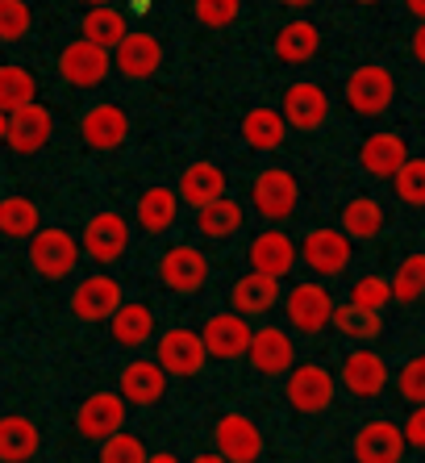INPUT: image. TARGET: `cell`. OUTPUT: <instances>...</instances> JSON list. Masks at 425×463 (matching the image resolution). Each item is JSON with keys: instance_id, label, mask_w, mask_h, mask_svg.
I'll return each mask as SVG.
<instances>
[{"instance_id": "cell-33", "label": "cell", "mask_w": 425, "mask_h": 463, "mask_svg": "<svg viewBox=\"0 0 425 463\" xmlns=\"http://www.w3.org/2000/svg\"><path fill=\"white\" fill-rule=\"evenodd\" d=\"M42 230V213L33 205L30 196H0V238H33Z\"/></svg>"}, {"instance_id": "cell-18", "label": "cell", "mask_w": 425, "mask_h": 463, "mask_svg": "<svg viewBox=\"0 0 425 463\" xmlns=\"http://www.w3.org/2000/svg\"><path fill=\"white\" fill-rule=\"evenodd\" d=\"M196 335H201L204 355H212V359H242L246 343H250V322L238 317V313H212Z\"/></svg>"}, {"instance_id": "cell-13", "label": "cell", "mask_w": 425, "mask_h": 463, "mask_svg": "<svg viewBox=\"0 0 425 463\" xmlns=\"http://www.w3.org/2000/svg\"><path fill=\"white\" fill-rule=\"evenodd\" d=\"M284 126L292 129H321L330 121V92L321 84H308V80H297V84L284 88V109H279Z\"/></svg>"}, {"instance_id": "cell-12", "label": "cell", "mask_w": 425, "mask_h": 463, "mask_svg": "<svg viewBox=\"0 0 425 463\" xmlns=\"http://www.w3.org/2000/svg\"><path fill=\"white\" fill-rule=\"evenodd\" d=\"M75 430L84 434L88 442L113 439L118 430H126V401H121L118 392H109V388L84 397V405L75 410Z\"/></svg>"}, {"instance_id": "cell-44", "label": "cell", "mask_w": 425, "mask_h": 463, "mask_svg": "<svg viewBox=\"0 0 425 463\" xmlns=\"http://www.w3.org/2000/svg\"><path fill=\"white\" fill-rule=\"evenodd\" d=\"M192 13H196V22L209 25V30H225V25L238 22L242 5H234V0H230V5H209V0H201V5H196Z\"/></svg>"}, {"instance_id": "cell-35", "label": "cell", "mask_w": 425, "mask_h": 463, "mask_svg": "<svg viewBox=\"0 0 425 463\" xmlns=\"http://www.w3.org/2000/svg\"><path fill=\"white\" fill-rule=\"evenodd\" d=\"M242 226H246V213H242V205H238L234 196H222V201H212L209 209L196 213V230H201L204 238H212V242L234 238Z\"/></svg>"}, {"instance_id": "cell-25", "label": "cell", "mask_w": 425, "mask_h": 463, "mask_svg": "<svg viewBox=\"0 0 425 463\" xmlns=\"http://www.w3.org/2000/svg\"><path fill=\"white\" fill-rule=\"evenodd\" d=\"M225 184H230V180H225V172L217 167V163H209V159L188 163V167H184V175H180V201L201 213V209H209L212 201H222Z\"/></svg>"}, {"instance_id": "cell-14", "label": "cell", "mask_w": 425, "mask_h": 463, "mask_svg": "<svg viewBox=\"0 0 425 463\" xmlns=\"http://www.w3.org/2000/svg\"><path fill=\"white\" fill-rule=\"evenodd\" d=\"M84 255H92L96 263H118L121 255L129 250V222L113 209L105 213H92L84 226V242H80Z\"/></svg>"}, {"instance_id": "cell-17", "label": "cell", "mask_w": 425, "mask_h": 463, "mask_svg": "<svg viewBox=\"0 0 425 463\" xmlns=\"http://www.w3.org/2000/svg\"><path fill=\"white\" fill-rule=\"evenodd\" d=\"M51 134H54V113L33 100V105L9 113L5 142H9V151H17V155H38L46 142H51Z\"/></svg>"}, {"instance_id": "cell-2", "label": "cell", "mask_w": 425, "mask_h": 463, "mask_svg": "<svg viewBox=\"0 0 425 463\" xmlns=\"http://www.w3.org/2000/svg\"><path fill=\"white\" fill-rule=\"evenodd\" d=\"M284 397L297 413H326L338 397V380L321 364H292L284 376Z\"/></svg>"}, {"instance_id": "cell-48", "label": "cell", "mask_w": 425, "mask_h": 463, "mask_svg": "<svg viewBox=\"0 0 425 463\" xmlns=\"http://www.w3.org/2000/svg\"><path fill=\"white\" fill-rule=\"evenodd\" d=\"M413 54H417V59H421V54H425V38H421V30L413 33Z\"/></svg>"}, {"instance_id": "cell-39", "label": "cell", "mask_w": 425, "mask_h": 463, "mask_svg": "<svg viewBox=\"0 0 425 463\" xmlns=\"http://www.w3.org/2000/svg\"><path fill=\"white\" fill-rule=\"evenodd\" d=\"M146 442L138 439V434L129 430H118L113 439L100 442V455H96V463H146Z\"/></svg>"}, {"instance_id": "cell-45", "label": "cell", "mask_w": 425, "mask_h": 463, "mask_svg": "<svg viewBox=\"0 0 425 463\" xmlns=\"http://www.w3.org/2000/svg\"><path fill=\"white\" fill-rule=\"evenodd\" d=\"M401 439L409 442L413 451H421V447H425V413H421V405L413 410V418H409V426L401 430Z\"/></svg>"}, {"instance_id": "cell-21", "label": "cell", "mask_w": 425, "mask_h": 463, "mask_svg": "<svg viewBox=\"0 0 425 463\" xmlns=\"http://www.w3.org/2000/svg\"><path fill=\"white\" fill-rule=\"evenodd\" d=\"M113 67H118L126 80H150L163 67V43L155 33L129 30L121 38V46L113 51Z\"/></svg>"}, {"instance_id": "cell-19", "label": "cell", "mask_w": 425, "mask_h": 463, "mask_svg": "<svg viewBox=\"0 0 425 463\" xmlns=\"http://www.w3.org/2000/svg\"><path fill=\"white\" fill-rule=\"evenodd\" d=\"M404 439L401 426L388 418H367L354 434V463H401Z\"/></svg>"}, {"instance_id": "cell-20", "label": "cell", "mask_w": 425, "mask_h": 463, "mask_svg": "<svg viewBox=\"0 0 425 463\" xmlns=\"http://www.w3.org/2000/svg\"><path fill=\"white\" fill-rule=\"evenodd\" d=\"M80 134L92 151H118L121 142L129 138V118L126 109L113 105V100H100L80 118Z\"/></svg>"}, {"instance_id": "cell-7", "label": "cell", "mask_w": 425, "mask_h": 463, "mask_svg": "<svg viewBox=\"0 0 425 463\" xmlns=\"http://www.w3.org/2000/svg\"><path fill=\"white\" fill-rule=\"evenodd\" d=\"M284 313H288V326L300 330V335H321L330 326V313H334V297L326 284H292L284 297Z\"/></svg>"}, {"instance_id": "cell-3", "label": "cell", "mask_w": 425, "mask_h": 463, "mask_svg": "<svg viewBox=\"0 0 425 463\" xmlns=\"http://www.w3.org/2000/svg\"><path fill=\"white\" fill-rule=\"evenodd\" d=\"M80 242H75L71 230L59 226H42L38 234L30 238V268L42 276V280H67L80 263Z\"/></svg>"}, {"instance_id": "cell-8", "label": "cell", "mask_w": 425, "mask_h": 463, "mask_svg": "<svg viewBox=\"0 0 425 463\" xmlns=\"http://www.w3.org/2000/svg\"><path fill=\"white\" fill-rule=\"evenodd\" d=\"M212 442H217V455H222L225 463H259L263 459V430H259V421L246 418V413H225V418H217Z\"/></svg>"}, {"instance_id": "cell-34", "label": "cell", "mask_w": 425, "mask_h": 463, "mask_svg": "<svg viewBox=\"0 0 425 463\" xmlns=\"http://www.w3.org/2000/svg\"><path fill=\"white\" fill-rule=\"evenodd\" d=\"M321 46V30L313 22H305V17H297V22H288L284 30L276 33V54L284 59V63H308L313 54H317Z\"/></svg>"}, {"instance_id": "cell-32", "label": "cell", "mask_w": 425, "mask_h": 463, "mask_svg": "<svg viewBox=\"0 0 425 463\" xmlns=\"http://www.w3.org/2000/svg\"><path fill=\"white\" fill-rule=\"evenodd\" d=\"M380 230H383V205L375 196H351L342 205V234L351 238V242H367Z\"/></svg>"}, {"instance_id": "cell-38", "label": "cell", "mask_w": 425, "mask_h": 463, "mask_svg": "<svg viewBox=\"0 0 425 463\" xmlns=\"http://www.w3.org/2000/svg\"><path fill=\"white\" fill-rule=\"evenodd\" d=\"M388 292H392V301H401V305L421 301V292H425V255L421 250H413V255L396 268V276L388 280Z\"/></svg>"}, {"instance_id": "cell-43", "label": "cell", "mask_w": 425, "mask_h": 463, "mask_svg": "<svg viewBox=\"0 0 425 463\" xmlns=\"http://www.w3.org/2000/svg\"><path fill=\"white\" fill-rule=\"evenodd\" d=\"M396 388H401L404 401H413V405H421L425 401V359H409V364L401 367V376H396Z\"/></svg>"}, {"instance_id": "cell-15", "label": "cell", "mask_w": 425, "mask_h": 463, "mask_svg": "<svg viewBox=\"0 0 425 463\" xmlns=\"http://www.w3.org/2000/svg\"><path fill=\"white\" fill-rule=\"evenodd\" d=\"M118 397L126 401V410H150L167 397V376L155 359H134V364L121 367V384H118Z\"/></svg>"}, {"instance_id": "cell-11", "label": "cell", "mask_w": 425, "mask_h": 463, "mask_svg": "<svg viewBox=\"0 0 425 463\" xmlns=\"http://www.w3.org/2000/svg\"><path fill=\"white\" fill-rule=\"evenodd\" d=\"M246 359L255 364L259 376H288L292 364H297V343L279 326H259V330H250Z\"/></svg>"}, {"instance_id": "cell-26", "label": "cell", "mask_w": 425, "mask_h": 463, "mask_svg": "<svg viewBox=\"0 0 425 463\" xmlns=\"http://www.w3.org/2000/svg\"><path fill=\"white\" fill-rule=\"evenodd\" d=\"M109 335L113 343L134 351V346H146L155 338V309L146 301H121L118 313L109 317Z\"/></svg>"}, {"instance_id": "cell-42", "label": "cell", "mask_w": 425, "mask_h": 463, "mask_svg": "<svg viewBox=\"0 0 425 463\" xmlns=\"http://www.w3.org/2000/svg\"><path fill=\"white\" fill-rule=\"evenodd\" d=\"M392 301V292H388V280L383 276H363V280L351 284V301L354 309H367V313H383V305Z\"/></svg>"}, {"instance_id": "cell-1", "label": "cell", "mask_w": 425, "mask_h": 463, "mask_svg": "<svg viewBox=\"0 0 425 463\" xmlns=\"http://www.w3.org/2000/svg\"><path fill=\"white\" fill-rule=\"evenodd\" d=\"M346 105L359 118H383L396 105V76L380 63H363L346 76Z\"/></svg>"}, {"instance_id": "cell-37", "label": "cell", "mask_w": 425, "mask_h": 463, "mask_svg": "<svg viewBox=\"0 0 425 463\" xmlns=\"http://www.w3.org/2000/svg\"><path fill=\"white\" fill-rule=\"evenodd\" d=\"M330 326L338 330L342 338L351 343H375L383 335V313H367V309H354V305H338L330 313Z\"/></svg>"}, {"instance_id": "cell-27", "label": "cell", "mask_w": 425, "mask_h": 463, "mask_svg": "<svg viewBox=\"0 0 425 463\" xmlns=\"http://www.w3.org/2000/svg\"><path fill=\"white\" fill-rule=\"evenodd\" d=\"M284 297L279 292V280H267V276H242V280H234V288H230V313H238V317H263V313L276 309V301Z\"/></svg>"}, {"instance_id": "cell-31", "label": "cell", "mask_w": 425, "mask_h": 463, "mask_svg": "<svg viewBox=\"0 0 425 463\" xmlns=\"http://www.w3.org/2000/svg\"><path fill=\"white\" fill-rule=\"evenodd\" d=\"M175 213H180V196H175V188H163V184L146 188L134 205V217L146 234H167L175 226Z\"/></svg>"}, {"instance_id": "cell-4", "label": "cell", "mask_w": 425, "mask_h": 463, "mask_svg": "<svg viewBox=\"0 0 425 463\" xmlns=\"http://www.w3.org/2000/svg\"><path fill=\"white\" fill-rule=\"evenodd\" d=\"M250 205L267 222H288L300 205V184L288 167H263L250 184Z\"/></svg>"}, {"instance_id": "cell-10", "label": "cell", "mask_w": 425, "mask_h": 463, "mask_svg": "<svg viewBox=\"0 0 425 463\" xmlns=\"http://www.w3.org/2000/svg\"><path fill=\"white\" fill-rule=\"evenodd\" d=\"M121 301H126L121 284L113 280L109 271H96V276H84V280L75 284L71 317H80V322H109V317L118 313Z\"/></svg>"}, {"instance_id": "cell-9", "label": "cell", "mask_w": 425, "mask_h": 463, "mask_svg": "<svg viewBox=\"0 0 425 463\" xmlns=\"http://www.w3.org/2000/svg\"><path fill=\"white\" fill-rule=\"evenodd\" d=\"M159 280L167 292H201L209 280V259L192 242H175L159 259Z\"/></svg>"}, {"instance_id": "cell-22", "label": "cell", "mask_w": 425, "mask_h": 463, "mask_svg": "<svg viewBox=\"0 0 425 463\" xmlns=\"http://www.w3.org/2000/svg\"><path fill=\"white\" fill-rule=\"evenodd\" d=\"M250 268H255V276H267V280H284L288 271L297 268V242L284 230H263L250 242Z\"/></svg>"}, {"instance_id": "cell-6", "label": "cell", "mask_w": 425, "mask_h": 463, "mask_svg": "<svg viewBox=\"0 0 425 463\" xmlns=\"http://www.w3.org/2000/svg\"><path fill=\"white\" fill-rule=\"evenodd\" d=\"M351 255H354V242L342 234V230H330V226L308 230L297 247V259H305L308 271H317L326 280H330V276H342V271L351 268Z\"/></svg>"}, {"instance_id": "cell-23", "label": "cell", "mask_w": 425, "mask_h": 463, "mask_svg": "<svg viewBox=\"0 0 425 463\" xmlns=\"http://www.w3.org/2000/svg\"><path fill=\"white\" fill-rule=\"evenodd\" d=\"M404 159H409V146H404L401 134H388V129L367 134V138H363V146H359L363 172L375 175V180H392V175L404 167Z\"/></svg>"}, {"instance_id": "cell-36", "label": "cell", "mask_w": 425, "mask_h": 463, "mask_svg": "<svg viewBox=\"0 0 425 463\" xmlns=\"http://www.w3.org/2000/svg\"><path fill=\"white\" fill-rule=\"evenodd\" d=\"M33 97H38V80H33L30 67L0 63V113L9 118V113H17V109L33 105Z\"/></svg>"}, {"instance_id": "cell-49", "label": "cell", "mask_w": 425, "mask_h": 463, "mask_svg": "<svg viewBox=\"0 0 425 463\" xmlns=\"http://www.w3.org/2000/svg\"><path fill=\"white\" fill-rule=\"evenodd\" d=\"M5 129H9V118H5V113H0V142H5Z\"/></svg>"}, {"instance_id": "cell-28", "label": "cell", "mask_w": 425, "mask_h": 463, "mask_svg": "<svg viewBox=\"0 0 425 463\" xmlns=\"http://www.w3.org/2000/svg\"><path fill=\"white\" fill-rule=\"evenodd\" d=\"M38 455V426L25 413H0V463H30Z\"/></svg>"}, {"instance_id": "cell-47", "label": "cell", "mask_w": 425, "mask_h": 463, "mask_svg": "<svg viewBox=\"0 0 425 463\" xmlns=\"http://www.w3.org/2000/svg\"><path fill=\"white\" fill-rule=\"evenodd\" d=\"M188 463H225V459H222V455H217V451H201V455H196V459H188Z\"/></svg>"}, {"instance_id": "cell-41", "label": "cell", "mask_w": 425, "mask_h": 463, "mask_svg": "<svg viewBox=\"0 0 425 463\" xmlns=\"http://www.w3.org/2000/svg\"><path fill=\"white\" fill-rule=\"evenodd\" d=\"M33 30V9L25 0H0V43H22Z\"/></svg>"}, {"instance_id": "cell-24", "label": "cell", "mask_w": 425, "mask_h": 463, "mask_svg": "<svg viewBox=\"0 0 425 463\" xmlns=\"http://www.w3.org/2000/svg\"><path fill=\"white\" fill-rule=\"evenodd\" d=\"M109 54L96 51V46H88L84 38L71 46H63V54H59V76L67 80L71 88H96L100 80L109 76Z\"/></svg>"}, {"instance_id": "cell-29", "label": "cell", "mask_w": 425, "mask_h": 463, "mask_svg": "<svg viewBox=\"0 0 425 463\" xmlns=\"http://www.w3.org/2000/svg\"><path fill=\"white\" fill-rule=\"evenodd\" d=\"M84 43L96 46V51H118L121 38L129 33V22H126V13L113 9V5H92V9L84 13Z\"/></svg>"}, {"instance_id": "cell-5", "label": "cell", "mask_w": 425, "mask_h": 463, "mask_svg": "<svg viewBox=\"0 0 425 463\" xmlns=\"http://www.w3.org/2000/svg\"><path fill=\"white\" fill-rule=\"evenodd\" d=\"M155 364L163 367V376H175V380H192L201 376L204 364H209V355H204L201 346V335L196 330H180V326H171V330H163L159 343H155Z\"/></svg>"}, {"instance_id": "cell-30", "label": "cell", "mask_w": 425, "mask_h": 463, "mask_svg": "<svg viewBox=\"0 0 425 463\" xmlns=\"http://www.w3.org/2000/svg\"><path fill=\"white\" fill-rule=\"evenodd\" d=\"M242 142L250 146V151H279L288 142V126L284 118H279V109L271 105H255L250 113L242 118Z\"/></svg>"}, {"instance_id": "cell-16", "label": "cell", "mask_w": 425, "mask_h": 463, "mask_svg": "<svg viewBox=\"0 0 425 463\" xmlns=\"http://www.w3.org/2000/svg\"><path fill=\"white\" fill-rule=\"evenodd\" d=\"M342 388L354 401H372L388 388V364L375 355L372 346H354L351 355L342 359Z\"/></svg>"}, {"instance_id": "cell-40", "label": "cell", "mask_w": 425, "mask_h": 463, "mask_svg": "<svg viewBox=\"0 0 425 463\" xmlns=\"http://www.w3.org/2000/svg\"><path fill=\"white\" fill-rule=\"evenodd\" d=\"M392 184H396V196H401L404 205H413V209H421L425 205V159H404V167L392 175Z\"/></svg>"}, {"instance_id": "cell-46", "label": "cell", "mask_w": 425, "mask_h": 463, "mask_svg": "<svg viewBox=\"0 0 425 463\" xmlns=\"http://www.w3.org/2000/svg\"><path fill=\"white\" fill-rule=\"evenodd\" d=\"M146 463H180V459L171 451H155V455H146Z\"/></svg>"}]
</instances>
